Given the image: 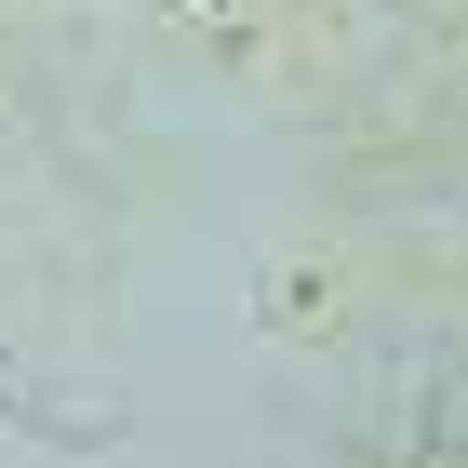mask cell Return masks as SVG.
Instances as JSON below:
<instances>
[{"label": "cell", "mask_w": 468, "mask_h": 468, "mask_svg": "<svg viewBox=\"0 0 468 468\" xmlns=\"http://www.w3.org/2000/svg\"><path fill=\"white\" fill-rule=\"evenodd\" d=\"M348 294H361V254H282L268 268V335L282 348H322V335H348Z\"/></svg>", "instance_id": "cell-1"}]
</instances>
